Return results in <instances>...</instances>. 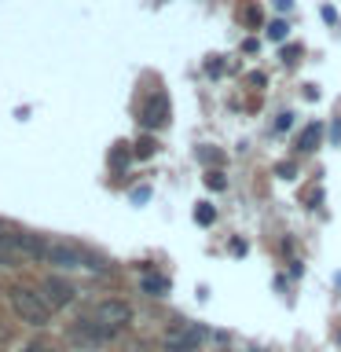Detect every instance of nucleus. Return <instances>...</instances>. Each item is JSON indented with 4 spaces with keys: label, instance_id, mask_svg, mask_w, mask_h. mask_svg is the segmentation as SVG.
<instances>
[{
    "label": "nucleus",
    "instance_id": "f257e3e1",
    "mask_svg": "<svg viewBox=\"0 0 341 352\" xmlns=\"http://www.w3.org/2000/svg\"><path fill=\"white\" fill-rule=\"evenodd\" d=\"M88 323H92L103 338H114V334H121V330H129V323H132V305L121 301V297H103V301L92 305Z\"/></svg>",
    "mask_w": 341,
    "mask_h": 352
},
{
    "label": "nucleus",
    "instance_id": "f03ea898",
    "mask_svg": "<svg viewBox=\"0 0 341 352\" xmlns=\"http://www.w3.org/2000/svg\"><path fill=\"white\" fill-rule=\"evenodd\" d=\"M8 301H11V308H15V316L22 319V323H30V327H48L52 305L44 301V294L30 290V286H11V290H8Z\"/></svg>",
    "mask_w": 341,
    "mask_h": 352
},
{
    "label": "nucleus",
    "instance_id": "7ed1b4c3",
    "mask_svg": "<svg viewBox=\"0 0 341 352\" xmlns=\"http://www.w3.org/2000/svg\"><path fill=\"white\" fill-rule=\"evenodd\" d=\"M206 327L202 323H191V319H180V323H173L169 330L162 334V349L165 352H198L206 345Z\"/></svg>",
    "mask_w": 341,
    "mask_h": 352
},
{
    "label": "nucleus",
    "instance_id": "20e7f679",
    "mask_svg": "<svg viewBox=\"0 0 341 352\" xmlns=\"http://www.w3.org/2000/svg\"><path fill=\"white\" fill-rule=\"evenodd\" d=\"M44 301L52 305V312L55 308H66V305H74V297H77V290L66 279H59V275H48V279H44Z\"/></svg>",
    "mask_w": 341,
    "mask_h": 352
},
{
    "label": "nucleus",
    "instance_id": "39448f33",
    "mask_svg": "<svg viewBox=\"0 0 341 352\" xmlns=\"http://www.w3.org/2000/svg\"><path fill=\"white\" fill-rule=\"evenodd\" d=\"M41 261H52V264H59V268H81V253L74 246H59V242H44Z\"/></svg>",
    "mask_w": 341,
    "mask_h": 352
},
{
    "label": "nucleus",
    "instance_id": "423d86ee",
    "mask_svg": "<svg viewBox=\"0 0 341 352\" xmlns=\"http://www.w3.org/2000/svg\"><path fill=\"white\" fill-rule=\"evenodd\" d=\"M165 121H169V99H165L162 92L151 99L147 107H143V125H151V129H162Z\"/></svg>",
    "mask_w": 341,
    "mask_h": 352
},
{
    "label": "nucleus",
    "instance_id": "0eeeda50",
    "mask_svg": "<svg viewBox=\"0 0 341 352\" xmlns=\"http://www.w3.org/2000/svg\"><path fill=\"white\" fill-rule=\"evenodd\" d=\"M319 140H323V125H305L301 129V136H297V147H301V154H312V151H319Z\"/></svg>",
    "mask_w": 341,
    "mask_h": 352
},
{
    "label": "nucleus",
    "instance_id": "6e6552de",
    "mask_svg": "<svg viewBox=\"0 0 341 352\" xmlns=\"http://www.w3.org/2000/svg\"><path fill=\"white\" fill-rule=\"evenodd\" d=\"M143 290H147V294H165V290H169V279H162V275H147V279H143Z\"/></svg>",
    "mask_w": 341,
    "mask_h": 352
},
{
    "label": "nucleus",
    "instance_id": "1a4fd4ad",
    "mask_svg": "<svg viewBox=\"0 0 341 352\" xmlns=\"http://www.w3.org/2000/svg\"><path fill=\"white\" fill-rule=\"evenodd\" d=\"M26 352H59V349H55L52 341H30V345H26Z\"/></svg>",
    "mask_w": 341,
    "mask_h": 352
},
{
    "label": "nucleus",
    "instance_id": "9d476101",
    "mask_svg": "<svg viewBox=\"0 0 341 352\" xmlns=\"http://www.w3.org/2000/svg\"><path fill=\"white\" fill-rule=\"evenodd\" d=\"M268 37H272V41H283V37H286V22H272V26H268Z\"/></svg>",
    "mask_w": 341,
    "mask_h": 352
},
{
    "label": "nucleus",
    "instance_id": "9b49d317",
    "mask_svg": "<svg viewBox=\"0 0 341 352\" xmlns=\"http://www.w3.org/2000/svg\"><path fill=\"white\" fill-rule=\"evenodd\" d=\"M206 187H213V191H220V187H224V173H209V176H206Z\"/></svg>",
    "mask_w": 341,
    "mask_h": 352
},
{
    "label": "nucleus",
    "instance_id": "f8f14e48",
    "mask_svg": "<svg viewBox=\"0 0 341 352\" xmlns=\"http://www.w3.org/2000/svg\"><path fill=\"white\" fill-rule=\"evenodd\" d=\"M195 220H198V224H209V220H213V209H209V206H202V209L195 213Z\"/></svg>",
    "mask_w": 341,
    "mask_h": 352
},
{
    "label": "nucleus",
    "instance_id": "ddd939ff",
    "mask_svg": "<svg viewBox=\"0 0 341 352\" xmlns=\"http://www.w3.org/2000/svg\"><path fill=\"white\" fill-rule=\"evenodd\" d=\"M246 22H250V26H257V22H261V11H257V8H246Z\"/></svg>",
    "mask_w": 341,
    "mask_h": 352
},
{
    "label": "nucleus",
    "instance_id": "4468645a",
    "mask_svg": "<svg viewBox=\"0 0 341 352\" xmlns=\"http://www.w3.org/2000/svg\"><path fill=\"white\" fill-rule=\"evenodd\" d=\"M275 4H279V8H290V0H275Z\"/></svg>",
    "mask_w": 341,
    "mask_h": 352
}]
</instances>
